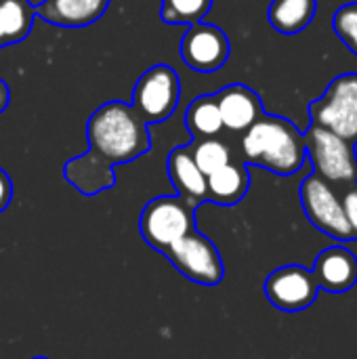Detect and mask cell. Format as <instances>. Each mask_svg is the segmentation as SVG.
<instances>
[{
    "label": "cell",
    "mask_w": 357,
    "mask_h": 359,
    "mask_svg": "<svg viewBox=\"0 0 357 359\" xmlns=\"http://www.w3.org/2000/svg\"><path fill=\"white\" fill-rule=\"evenodd\" d=\"M88 151L63 166V177L82 196H97L116 185L114 166L137 160L149 151L147 124L120 101H107L86 122Z\"/></svg>",
    "instance_id": "obj_1"
},
{
    "label": "cell",
    "mask_w": 357,
    "mask_h": 359,
    "mask_svg": "<svg viewBox=\"0 0 357 359\" xmlns=\"http://www.w3.org/2000/svg\"><path fill=\"white\" fill-rule=\"evenodd\" d=\"M242 158L280 177L299 172L307 160L305 135L286 118L263 114L242 137Z\"/></svg>",
    "instance_id": "obj_2"
},
{
    "label": "cell",
    "mask_w": 357,
    "mask_h": 359,
    "mask_svg": "<svg viewBox=\"0 0 357 359\" xmlns=\"http://www.w3.org/2000/svg\"><path fill=\"white\" fill-rule=\"evenodd\" d=\"M191 229H196V206L179 196L149 200L139 219V231L145 244L160 255Z\"/></svg>",
    "instance_id": "obj_3"
},
{
    "label": "cell",
    "mask_w": 357,
    "mask_h": 359,
    "mask_svg": "<svg viewBox=\"0 0 357 359\" xmlns=\"http://www.w3.org/2000/svg\"><path fill=\"white\" fill-rule=\"evenodd\" d=\"M311 124L357 143V74L337 76L322 97L309 103Z\"/></svg>",
    "instance_id": "obj_4"
},
{
    "label": "cell",
    "mask_w": 357,
    "mask_h": 359,
    "mask_svg": "<svg viewBox=\"0 0 357 359\" xmlns=\"http://www.w3.org/2000/svg\"><path fill=\"white\" fill-rule=\"evenodd\" d=\"M305 149L314 172L324 181L341 185L357 183V154L353 143L318 124H309L305 133Z\"/></svg>",
    "instance_id": "obj_5"
},
{
    "label": "cell",
    "mask_w": 357,
    "mask_h": 359,
    "mask_svg": "<svg viewBox=\"0 0 357 359\" xmlns=\"http://www.w3.org/2000/svg\"><path fill=\"white\" fill-rule=\"evenodd\" d=\"M162 255L183 278H187L194 284L217 286L225 278V265L219 248L213 244L210 238H206L198 229H191Z\"/></svg>",
    "instance_id": "obj_6"
},
{
    "label": "cell",
    "mask_w": 357,
    "mask_h": 359,
    "mask_svg": "<svg viewBox=\"0 0 357 359\" xmlns=\"http://www.w3.org/2000/svg\"><path fill=\"white\" fill-rule=\"evenodd\" d=\"M181 97L179 76L173 67L158 63L141 74L133 88L130 107L139 114L145 124H160L168 120Z\"/></svg>",
    "instance_id": "obj_7"
},
{
    "label": "cell",
    "mask_w": 357,
    "mask_h": 359,
    "mask_svg": "<svg viewBox=\"0 0 357 359\" xmlns=\"http://www.w3.org/2000/svg\"><path fill=\"white\" fill-rule=\"evenodd\" d=\"M301 204L309 223L337 242H351V229L345 219L343 202L328 181L311 172L301 183Z\"/></svg>",
    "instance_id": "obj_8"
},
{
    "label": "cell",
    "mask_w": 357,
    "mask_h": 359,
    "mask_svg": "<svg viewBox=\"0 0 357 359\" xmlns=\"http://www.w3.org/2000/svg\"><path fill=\"white\" fill-rule=\"evenodd\" d=\"M318 294L320 286L314 271L301 265H284L271 271L265 280L267 301L284 313L305 311L316 303Z\"/></svg>",
    "instance_id": "obj_9"
},
{
    "label": "cell",
    "mask_w": 357,
    "mask_h": 359,
    "mask_svg": "<svg viewBox=\"0 0 357 359\" xmlns=\"http://www.w3.org/2000/svg\"><path fill=\"white\" fill-rule=\"evenodd\" d=\"M229 57V40L225 32L210 23H194L181 40V59L194 72L210 74L225 65Z\"/></svg>",
    "instance_id": "obj_10"
},
{
    "label": "cell",
    "mask_w": 357,
    "mask_h": 359,
    "mask_svg": "<svg viewBox=\"0 0 357 359\" xmlns=\"http://www.w3.org/2000/svg\"><path fill=\"white\" fill-rule=\"evenodd\" d=\"M215 99L221 111L223 128L231 133L248 130L265 114L261 97L246 84H229L221 88Z\"/></svg>",
    "instance_id": "obj_11"
},
{
    "label": "cell",
    "mask_w": 357,
    "mask_h": 359,
    "mask_svg": "<svg viewBox=\"0 0 357 359\" xmlns=\"http://www.w3.org/2000/svg\"><path fill=\"white\" fill-rule=\"evenodd\" d=\"M311 271L320 290L343 294L357 284V257L347 246H330L318 255Z\"/></svg>",
    "instance_id": "obj_12"
},
{
    "label": "cell",
    "mask_w": 357,
    "mask_h": 359,
    "mask_svg": "<svg viewBox=\"0 0 357 359\" xmlns=\"http://www.w3.org/2000/svg\"><path fill=\"white\" fill-rule=\"evenodd\" d=\"M166 172L170 183L175 185L179 198L189 202L191 206H200L202 202H208V187H206V175L198 168L194 162L189 145L175 147L168 154L166 160Z\"/></svg>",
    "instance_id": "obj_13"
},
{
    "label": "cell",
    "mask_w": 357,
    "mask_h": 359,
    "mask_svg": "<svg viewBox=\"0 0 357 359\" xmlns=\"http://www.w3.org/2000/svg\"><path fill=\"white\" fill-rule=\"evenodd\" d=\"M107 6L109 0H42L36 13L53 25L84 27L103 17Z\"/></svg>",
    "instance_id": "obj_14"
},
{
    "label": "cell",
    "mask_w": 357,
    "mask_h": 359,
    "mask_svg": "<svg viewBox=\"0 0 357 359\" xmlns=\"http://www.w3.org/2000/svg\"><path fill=\"white\" fill-rule=\"evenodd\" d=\"M208 187V202L221 204V206H234L244 200L250 187V175L248 168L242 162H229L223 168L215 170L206 177Z\"/></svg>",
    "instance_id": "obj_15"
},
{
    "label": "cell",
    "mask_w": 357,
    "mask_h": 359,
    "mask_svg": "<svg viewBox=\"0 0 357 359\" xmlns=\"http://www.w3.org/2000/svg\"><path fill=\"white\" fill-rule=\"evenodd\" d=\"M318 13V0H271L267 19L284 36L303 32Z\"/></svg>",
    "instance_id": "obj_16"
},
{
    "label": "cell",
    "mask_w": 357,
    "mask_h": 359,
    "mask_svg": "<svg viewBox=\"0 0 357 359\" xmlns=\"http://www.w3.org/2000/svg\"><path fill=\"white\" fill-rule=\"evenodd\" d=\"M36 8L29 0H0V48L21 42L34 23Z\"/></svg>",
    "instance_id": "obj_17"
},
{
    "label": "cell",
    "mask_w": 357,
    "mask_h": 359,
    "mask_svg": "<svg viewBox=\"0 0 357 359\" xmlns=\"http://www.w3.org/2000/svg\"><path fill=\"white\" fill-rule=\"evenodd\" d=\"M185 126L194 137V141L217 137L223 130V120L215 95H202L189 103L185 111Z\"/></svg>",
    "instance_id": "obj_18"
},
{
    "label": "cell",
    "mask_w": 357,
    "mask_h": 359,
    "mask_svg": "<svg viewBox=\"0 0 357 359\" xmlns=\"http://www.w3.org/2000/svg\"><path fill=\"white\" fill-rule=\"evenodd\" d=\"M194 162L198 164V168L208 177L215 170L223 168L225 164H229L234 160L231 149L225 141H221L219 137H208V139H196L194 145H189Z\"/></svg>",
    "instance_id": "obj_19"
},
{
    "label": "cell",
    "mask_w": 357,
    "mask_h": 359,
    "mask_svg": "<svg viewBox=\"0 0 357 359\" xmlns=\"http://www.w3.org/2000/svg\"><path fill=\"white\" fill-rule=\"evenodd\" d=\"M213 0H162L160 15L173 25H194L210 11Z\"/></svg>",
    "instance_id": "obj_20"
},
{
    "label": "cell",
    "mask_w": 357,
    "mask_h": 359,
    "mask_svg": "<svg viewBox=\"0 0 357 359\" xmlns=\"http://www.w3.org/2000/svg\"><path fill=\"white\" fill-rule=\"evenodd\" d=\"M332 27L343 44L357 55V2H347L337 8L332 17Z\"/></svg>",
    "instance_id": "obj_21"
},
{
    "label": "cell",
    "mask_w": 357,
    "mask_h": 359,
    "mask_svg": "<svg viewBox=\"0 0 357 359\" xmlns=\"http://www.w3.org/2000/svg\"><path fill=\"white\" fill-rule=\"evenodd\" d=\"M341 202H343V210H345V219L349 223L351 236L357 242V183L347 187V191L343 194Z\"/></svg>",
    "instance_id": "obj_22"
},
{
    "label": "cell",
    "mask_w": 357,
    "mask_h": 359,
    "mask_svg": "<svg viewBox=\"0 0 357 359\" xmlns=\"http://www.w3.org/2000/svg\"><path fill=\"white\" fill-rule=\"evenodd\" d=\"M13 200V183L8 179V175L0 168V212H4L8 208Z\"/></svg>",
    "instance_id": "obj_23"
},
{
    "label": "cell",
    "mask_w": 357,
    "mask_h": 359,
    "mask_svg": "<svg viewBox=\"0 0 357 359\" xmlns=\"http://www.w3.org/2000/svg\"><path fill=\"white\" fill-rule=\"evenodd\" d=\"M8 101H11V93H8V86L4 80H0V114L8 107Z\"/></svg>",
    "instance_id": "obj_24"
},
{
    "label": "cell",
    "mask_w": 357,
    "mask_h": 359,
    "mask_svg": "<svg viewBox=\"0 0 357 359\" xmlns=\"http://www.w3.org/2000/svg\"><path fill=\"white\" fill-rule=\"evenodd\" d=\"M32 359H48V358H42V355H38V358H32Z\"/></svg>",
    "instance_id": "obj_25"
}]
</instances>
